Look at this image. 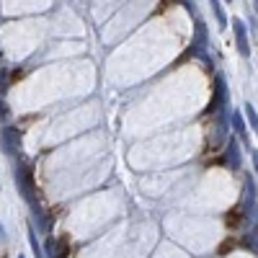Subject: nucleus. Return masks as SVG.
Returning <instances> with one entry per match:
<instances>
[{
	"mask_svg": "<svg viewBox=\"0 0 258 258\" xmlns=\"http://www.w3.org/2000/svg\"><path fill=\"white\" fill-rule=\"evenodd\" d=\"M34 220H36V225H39V230H41V232L47 230V220H44V214H41L36 207H34Z\"/></svg>",
	"mask_w": 258,
	"mask_h": 258,
	"instance_id": "obj_13",
	"label": "nucleus"
},
{
	"mask_svg": "<svg viewBox=\"0 0 258 258\" xmlns=\"http://www.w3.org/2000/svg\"><path fill=\"white\" fill-rule=\"evenodd\" d=\"M227 165L235 168V170L240 168V147H238V142H235V140L227 142Z\"/></svg>",
	"mask_w": 258,
	"mask_h": 258,
	"instance_id": "obj_6",
	"label": "nucleus"
},
{
	"mask_svg": "<svg viewBox=\"0 0 258 258\" xmlns=\"http://www.w3.org/2000/svg\"><path fill=\"white\" fill-rule=\"evenodd\" d=\"M191 54H197V57H204L207 59V26L204 24H197V34H194V41H191Z\"/></svg>",
	"mask_w": 258,
	"mask_h": 258,
	"instance_id": "obj_5",
	"label": "nucleus"
},
{
	"mask_svg": "<svg viewBox=\"0 0 258 258\" xmlns=\"http://www.w3.org/2000/svg\"><path fill=\"white\" fill-rule=\"evenodd\" d=\"M253 170H255V176H258V150H253Z\"/></svg>",
	"mask_w": 258,
	"mask_h": 258,
	"instance_id": "obj_15",
	"label": "nucleus"
},
{
	"mask_svg": "<svg viewBox=\"0 0 258 258\" xmlns=\"http://www.w3.org/2000/svg\"><path fill=\"white\" fill-rule=\"evenodd\" d=\"M212 6V11H214V16H217V21H220V24L225 26L227 24V16H225V11H222V6L220 3H209Z\"/></svg>",
	"mask_w": 258,
	"mask_h": 258,
	"instance_id": "obj_11",
	"label": "nucleus"
},
{
	"mask_svg": "<svg viewBox=\"0 0 258 258\" xmlns=\"http://www.w3.org/2000/svg\"><path fill=\"white\" fill-rule=\"evenodd\" d=\"M0 147H3L8 155H13V153L21 150V132L16 126H3L0 129Z\"/></svg>",
	"mask_w": 258,
	"mask_h": 258,
	"instance_id": "obj_1",
	"label": "nucleus"
},
{
	"mask_svg": "<svg viewBox=\"0 0 258 258\" xmlns=\"http://www.w3.org/2000/svg\"><path fill=\"white\" fill-rule=\"evenodd\" d=\"M243 245L250 250V253H258V227H253L248 235H245V240H243Z\"/></svg>",
	"mask_w": 258,
	"mask_h": 258,
	"instance_id": "obj_8",
	"label": "nucleus"
},
{
	"mask_svg": "<svg viewBox=\"0 0 258 258\" xmlns=\"http://www.w3.org/2000/svg\"><path fill=\"white\" fill-rule=\"evenodd\" d=\"M0 240H6V232H3V225H0Z\"/></svg>",
	"mask_w": 258,
	"mask_h": 258,
	"instance_id": "obj_16",
	"label": "nucleus"
},
{
	"mask_svg": "<svg viewBox=\"0 0 258 258\" xmlns=\"http://www.w3.org/2000/svg\"><path fill=\"white\" fill-rule=\"evenodd\" d=\"M8 119V109H6V103L0 101V121H6Z\"/></svg>",
	"mask_w": 258,
	"mask_h": 258,
	"instance_id": "obj_14",
	"label": "nucleus"
},
{
	"mask_svg": "<svg viewBox=\"0 0 258 258\" xmlns=\"http://www.w3.org/2000/svg\"><path fill=\"white\" fill-rule=\"evenodd\" d=\"M29 243H31V248H34V253H36V258H44L41 255V245H39V240H36V232L29 227Z\"/></svg>",
	"mask_w": 258,
	"mask_h": 258,
	"instance_id": "obj_10",
	"label": "nucleus"
},
{
	"mask_svg": "<svg viewBox=\"0 0 258 258\" xmlns=\"http://www.w3.org/2000/svg\"><path fill=\"white\" fill-rule=\"evenodd\" d=\"M44 250H47V255H49V258H59V253H57V240H54V238H49V240H47Z\"/></svg>",
	"mask_w": 258,
	"mask_h": 258,
	"instance_id": "obj_12",
	"label": "nucleus"
},
{
	"mask_svg": "<svg viewBox=\"0 0 258 258\" xmlns=\"http://www.w3.org/2000/svg\"><path fill=\"white\" fill-rule=\"evenodd\" d=\"M232 126H235V132H238L243 137V142H248V132H245V121H243V114L240 111H235L232 114Z\"/></svg>",
	"mask_w": 258,
	"mask_h": 258,
	"instance_id": "obj_7",
	"label": "nucleus"
},
{
	"mask_svg": "<svg viewBox=\"0 0 258 258\" xmlns=\"http://www.w3.org/2000/svg\"><path fill=\"white\" fill-rule=\"evenodd\" d=\"M232 31H235V44L243 57L250 54V41H248V29L243 24V18H232Z\"/></svg>",
	"mask_w": 258,
	"mask_h": 258,
	"instance_id": "obj_3",
	"label": "nucleus"
},
{
	"mask_svg": "<svg viewBox=\"0 0 258 258\" xmlns=\"http://www.w3.org/2000/svg\"><path fill=\"white\" fill-rule=\"evenodd\" d=\"M13 176H16V183L21 188V197H24L29 204H34V183H31V173H29V168H16L13 170Z\"/></svg>",
	"mask_w": 258,
	"mask_h": 258,
	"instance_id": "obj_2",
	"label": "nucleus"
},
{
	"mask_svg": "<svg viewBox=\"0 0 258 258\" xmlns=\"http://www.w3.org/2000/svg\"><path fill=\"white\" fill-rule=\"evenodd\" d=\"M243 111H245V116H248V121H250V126H253V132H258V114H255V109H253L250 103H245Z\"/></svg>",
	"mask_w": 258,
	"mask_h": 258,
	"instance_id": "obj_9",
	"label": "nucleus"
},
{
	"mask_svg": "<svg viewBox=\"0 0 258 258\" xmlns=\"http://www.w3.org/2000/svg\"><path fill=\"white\" fill-rule=\"evenodd\" d=\"M220 103H222V109H227V83H225V78L217 75V80H214V98L207 111H217Z\"/></svg>",
	"mask_w": 258,
	"mask_h": 258,
	"instance_id": "obj_4",
	"label": "nucleus"
},
{
	"mask_svg": "<svg viewBox=\"0 0 258 258\" xmlns=\"http://www.w3.org/2000/svg\"><path fill=\"white\" fill-rule=\"evenodd\" d=\"M18 258H24V255H18Z\"/></svg>",
	"mask_w": 258,
	"mask_h": 258,
	"instance_id": "obj_17",
	"label": "nucleus"
}]
</instances>
